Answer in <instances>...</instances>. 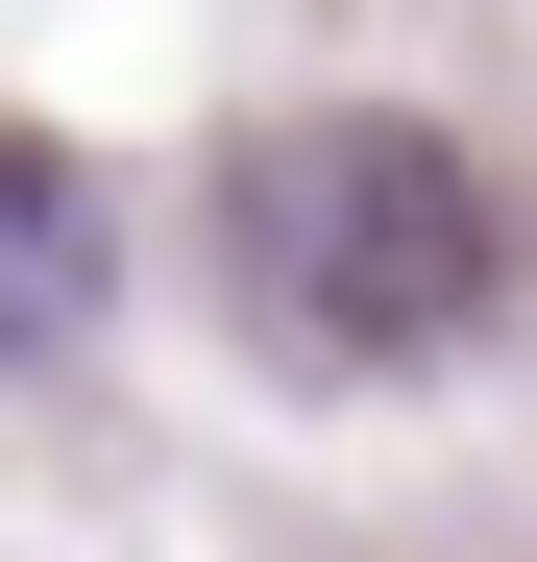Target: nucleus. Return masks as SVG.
Here are the masks:
<instances>
[{
    "label": "nucleus",
    "instance_id": "f257e3e1",
    "mask_svg": "<svg viewBox=\"0 0 537 562\" xmlns=\"http://www.w3.org/2000/svg\"><path fill=\"white\" fill-rule=\"evenodd\" d=\"M220 269H244V318L294 367H439L489 318V171L439 123H367V99L244 123L220 147Z\"/></svg>",
    "mask_w": 537,
    "mask_h": 562
},
{
    "label": "nucleus",
    "instance_id": "f03ea898",
    "mask_svg": "<svg viewBox=\"0 0 537 562\" xmlns=\"http://www.w3.org/2000/svg\"><path fill=\"white\" fill-rule=\"evenodd\" d=\"M73 318H99V171L0 123V367H25V342H73Z\"/></svg>",
    "mask_w": 537,
    "mask_h": 562
}]
</instances>
